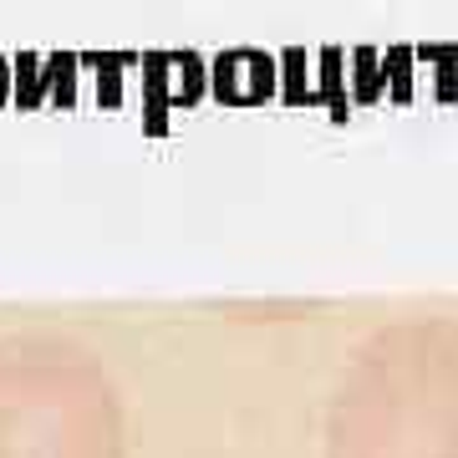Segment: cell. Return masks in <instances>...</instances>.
<instances>
[{
  "label": "cell",
  "instance_id": "1",
  "mask_svg": "<svg viewBox=\"0 0 458 458\" xmlns=\"http://www.w3.org/2000/svg\"><path fill=\"white\" fill-rule=\"evenodd\" d=\"M321 458H458V316H393L346 357Z\"/></svg>",
  "mask_w": 458,
  "mask_h": 458
},
{
  "label": "cell",
  "instance_id": "2",
  "mask_svg": "<svg viewBox=\"0 0 458 458\" xmlns=\"http://www.w3.org/2000/svg\"><path fill=\"white\" fill-rule=\"evenodd\" d=\"M123 428L107 377L72 346L0 352V458H117Z\"/></svg>",
  "mask_w": 458,
  "mask_h": 458
}]
</instances>
